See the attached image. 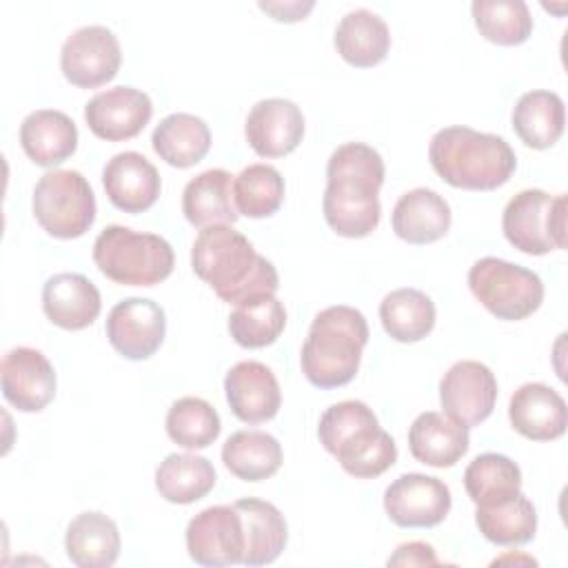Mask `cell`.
I'll return each mask as SVG.
<instances>
[{
    "label": "cell",
    "mask_w": 568,
    "mask_h": 568,
    "mask_svg": "<svg viewBox=\"0 0 568 568\" xmlns=\"http://www.w3.org/2000/svg\"><path fill=\"white\" fill-rule=\"evenodd\" d=\"M182 213L197 229L235 224L240 213L233 200V175L224 169H209L189 180L182 191Z\"/></svg>",
    "instance_id": "obj_25"
},
{
    "label": "cell",
    "mask_w": 568,
    "mask_h": 568,
    "mask_svg": "<svg viewBox=\"0 0 568 568\" xmlns=\"http://www.w3.org/2000/svg\"><path fill=\"white\" fill-rule=\"evenodd\" d=\"M33 217L58 240L84 235L95 222V195L89 180L73 169L44 173L31 197Z\"/></svg>",
    "instance_id": "obj_6"
},
{
    "label": "cell",
    "mask_w": 568,
    "mask_h": 568,
    "mask_svg": "<svg viewBox=\"0 0 568 568\" xmlns=\"http://www.w3.org/2000/svg\"><path fill=\"white\" fill-rule=\"evenodd\" d=\"M470 11L479 33L501 47L521 44L532 31V16L524 0H475Z\"/></svg>",
    "instance_id": "obj_38"
},
{
    "label": "cell",
    "mask_w": 568,
    "mask_h": 568,
    "mask_svg": "<svg viewBox=\"0 0 568 568\" xmlns=\"http://www.w3.org/2000/svg\"><path fill=\"white\" fill-rule=\"evenodd\" d=\"M189 557L200 566L222 568L242 564L244 559V524L240 510L231 506H209L200 510L186 526Z\"/></svg>",
    "instance_id": "obj_10"
},
{
    "label": "cell",
    "mask_w": 568,
    "mask_h": 568,
    "mask_svg": "<svg viewBox=\"0 0 568 568\" xmlns=\"http://www.w3.org/2000/svg\"><path fill=\"white\" fill-rule=\"evenodd\" d=\"M339 466L359 479H373L386 473L397 462L395 439L379 426V422H366L348 433L331 453Z\"/></svg>",
    "instance_id": "obj_28"
},
{
    "label": "cell",
    "mask_w": 568,
    "mask_h": 568,
    "mask_svg": "<svg viewBox=\"0 0 568 568\" xmlns=\"http://www.w3.org/2000/svg\"><path fill=\"white\" fill-rule=\"evenodd\" d=\"M164 308L149 297H126L106 315V337L126 359H146L164 342Z\"/></svg>",
    "instance_id": "obj_13"
},
{
    "label": "cell",
    "mask_w": 568,
    "mask_h": 568,
    "mask_svg": "<svg viewBox=\"0 0 568 568\" xmlns=\"http://www.w3.org/2000/svg\"><path fill=\"white\" fill-rule=\"evenodd\" d=\"M20 146L38 166L62 164L78 149V126L58 109L31 111L20 124Z\"/></svg>",
    "instance_id": "obj_22"
},
{
    "label": "cell",
    "mask_w": 568,
    "mask_h": 568,
    "mask_svg": "<svg viewBox=\"0 0 568 568\" xmlns=\"http://www.w3.org/2000/svg\"><path fill=\"white\" fill-rule=\"evenodd\" d=\"M333 42L348 64L366 69L386 58L390 49V31L382 16L368 9H353L337 22Z\"/></svg>",
    "instance_id": "obj_26"
},
{
    "label": "cell",
    "mask_w": 568,
    "mask_h": 568,
    "mask_svg": "<svg viewBox=\"0 0 568 568\" xmlns=\"http://www.w3.org/2000/svg\"><path fill=\"white\" fill-rule=\"evenodd\" d=\"M191 266L226 304L275 293L280 286L275 266L233 224L202 229L191 248Z\"/></svg>",
    "instance_id": "obj_2"
},
{
    "label": "cell",
    "mask_w": 568,
    "mask_h": 568,
    "mask_svg": "<svg viewBox=\"0 0 568 568\" xmlns=\"http://www.w3.org/2000/svg\"><path fill=\"white\" fill-rule=\"evenodd\" d=\"M384 175L386 166L379 151L364 142H346L331 153L322 211L337 235L355 240L377 229L382 215L377 193Z\"/></svg>",
    "instance_id": "obj_1"
},
{
    "label": "cell",
    "mask_w": 568,
    "mask_h": 568,
    "mask_svg": "<svg viewBox=\"0 0 568 568\" xmlns=\"http://www.w3.org/2000/svg\"><path fill=\"white\" fill-rule=\"evenodd\" d=\"M435 304L419 288H395L379 302V320L388 337L413 344L424 339L435 326Z\"/></svg>",
    "instance_id": "obj_31"
},
{
    "label": "cell",
    "mask_w": 568,
    "mask_h": 568,
    "mask_svg": "<svg viewBox=\"0 0 568 568\" xmlns=\"http://www.w3.org/2000/svg\"><path fill=\"white\" fill-rule=\"evenodd\" d=\"M366 342L368 322L362 311L346 304L322 308L302 344L300 364L304 377L317 388L348 384L359 368Z\"/></svg>",
    "instance_id": "obj_4"
},
{
    "label": "cell",
    "mask_w": 568,
    "mask_h": 568,
    "mask_svg": "<svg viewBox=\"0 0 568 568\" xmlns=\"http://www.w3.org/2000/svg\"><path fill=\"white\" fill-rule=\"evenodd\" d=\"M122 62L118 36L102 24L75 29L60 49L64 78L80 89H95L115 78Z\"/></svg>",
    "instance_id": "obj_9"
},
{
    "label": "cell",
    "mask_w": 568,
    "mask_h": 568,
    "mask_svg": "<svg viewBox=\"0 0 568 568\" xmlns=\"http://www.w3.org/2000/svg\"><path fill=\"white\" fill-rule=\"evenodd\" d=\"M102 308L98 286L80 273H55L42 286V311L64 331L91 326Z\"/></svg>",
    "instance_id": "obj_20"
},
{
    "label": "cell",
    "mask_w": 568,
    "mask_h": 568,
    "mask_svg": "<svg viewBox=\"0 0 568 568\" xmlns=\"http://www.w3.org/2000/svg\"><path fill=\"white\" fill-rule=\"evenodd\" d=\"M506 240L528 255H546L566 246V195L524 189L508 200L501 213Z\"/></svg>",
    "instance_id": "obj_8"
},
{
    "label": "cell",
    "mask_w": 568,
    "mask_h": 568,
    "mask_svg": "<svg viewBox=\"0 0 568 568\" xmlns=\"http://www.w3.org/2000/svg\"><path fill=\"white\" fill-rule=\"evenodd\" d=\"M102 184L109 202L124 213L151 209L162 189L158 169L138 151L115 153L102 169Z\"/></svg>",
    "instance_id": "obj_18"
},
{
    "label": "cell",
    "mask_w": 568,
    "mask_h": 568,
    "mask_svg": "<svg viewBox=\"0 0 568 568\" xmlns=\"http://www.w3.org/2000/svg\"><path fill=\"white\" fill-rule=\"evenodd\" d=\"M257 7L262 11H266V13H271L280 22H297V20H302L315 7V2L313 0H306V2H300V0H291V2H257Z\"/></svg>",
    "instance_id": "obj_42"
},
{
    "label": "cell",
    "mask_w": 568,
    "mask_h": 568,
    "mask_svg": "<svg viewBox=\"0 0 568 568\" xmlns=\"http://www.w3.org/2000/svg\"><path fill=\"white\" fill-rule=\"evenodd\" d=\"M93 262L115 284L153 286L173 273L171 244L155 233L111 224L93 242Z\"/></svg>",
    "instance_id": "obj_5"
},
{
    "label": "cell",
    "mask_w": 568,
    "mask_h": 568,
    "mask_svg": "<svg viewBox=\"0 0 568 568\" xmlns=\"http://www.w3.org/2000/svg\"><path fill=\"white\" fill-rule=\"evenodd\" d=\"M224 393L233 415L244 424H262L277 415L282 393L273 371L255 359L231 366L224 377Z\"/></svg>",
    "instance_id": "obj_17"
},
{
    "label": "cell",
    "mask_w": 568,
    "mask_h": 568,
    "mask_svg": "<svg viewBox=\"0 0 568 568\" xmlns=\"http://www.w3.org/2000/svg\"><path fill=\"white\" fill-rule=\"evenodd\" d=\"M233 506L240 510L242 524H244L246 548H244L242 564L246 566L273 564L282 555L288 539L284 515L271 501H264L257 497L237 499Z\"/></svg>",
    "instance_id": "obj_27"
},
{
    "label": "cell",
    "mask_w": 568,
    "mask_h": 568,
    "mask_svg": "<svg viewBox=\"0 0 568 568\" xmlns=\"http://www.w3.org/2000/svg\"><path fill=\"white\" fill-rule=\"evenodd\" d=\"M464 488L475 506H495L521 490V470L506 455L484 453L466 466Z\"/></svg>",
    "instance_id": "obj_35"
},
{
    "label": "cell",
    "mask_w": 568,
    "mask_h": 568,
    "mask_svg": "<svg viewBox=\"0 0 568 568\" xmlns=\"http://www.w3.org/2000/svg\"><path fill=\"white\" fill-rule=\"evenodd\" d=\"M64 550L78 568H109L120 557V530L100 510L80 513L67 526Z\"/></svg>",
    "instance_id": "obj_24"
},
{
    "label": "cell",
    "mask_w": 568,
    "mask_h": 568,
    "mask_svg": "<svg viewBox=\"0 0 568 568\" xmlns=\"http://www.w3.org/2000/svg\"><path fill=\"white\" fill-rule=\"evenodd\" d=\"M153 151L171 166L189 169L211 149L209 124L193 113H171L153 129Z\"/></svg>",
    "instance_id": "obj_30"
},
{
    "label": "cell",
    "mask_w": 568,
    "mask_h": 568,
    "mask_svg": "<svg viewBox=\"0 0 568 568\" xmlns=\"http://www.w3.org/2000/svg\"><path fill=\"white\" fill-rule=\"evenodd\" d=\"M224 466L242 481H262L282 466L280 442L264 430H237L222 446Z\"/></svg>",
    "instance_id": "obj_33"
},
{
    "label": "cell",
    "mask_w": 568,
    "mask_h": 568,
    "mask_svg": "<svg viewBox=\"0 0 568 568\" xmlns=\"http://www.w3.org/2000/svg\"><path fill=\"white\" fill-rule=\"evenodd\" d=\"M439 402L444 413L466 428L481 424L497 402L495 373L477 359L455 362L439 382Z\"/></svg>",
    "instance_id": "obj_12"
},
{
    "label": "cell",
    "mask_w": 568,
    "mask_h": 568,
    "mask_svg": "<svg viewBox=\"0 0 568 568\" xmlns=\"http://www.w3.org/2000/svg\"><path fill=\"white\" fill-rule=\"evenodd\" d=\"M286 326V308L273 295H255L235 304L229 315V333L244 348H264L273 344Z\"/></svg>",
    "instance_id": "obj_34"
},
{
    "label": "cell",
    "mask_w": 568,
    "mask_h": 568,
    "mask_svg": "<svg viewBox=\"0 0 568 568\" xmlns=\"http://www.w3.org/2000/svg\"><path fill=\"white\" fill-rule=\"evenodd\" d=\"M453 215L448 202L433 189L406 191L393 209L390 224L397 237L408 244H430L442 240L450 229Z\"/></svg>",
    "instance_id": "obj_23"
},
{
    "label": "cell",
    "mask_w": 568,
    "mask_h": 568,
    "mask_svg": "<svg viewBox=\"0 0 568 568\" xmlns=\"http://www.w3.org/2000/svg\"><path fill=\"white\" fill-rule=\"evenodd\" d=\"M475 524L479 532L497 546H521L528 544L537 532V510L519 490L515 497L501 504L477 506Z\"/></svg>",
    "instance_id": "obj_36"
},
{
    "label": "cell",
    "mask_w": 568,
    "mask_h": 568,
    "mask_svg": "<svg viewBox=\"0 0 568 568\" xmlns=\"http://www.w3.org/2000/svg\"><path fill=\"white\" fill-rule=\"evenodd\" d=\"M213 464L193 453H171L155 470V488L171 504H193L215 486Z\"/></svg>",
    "instance_id": "obj_32"
},
{
    "label": "cell",
    "mask_w": 568,
    "mask_h": 568,
    "mask_svg": "<svg viewBox=\"0 0 568 568\" xmlns=\"http://www.w3.org/2000/svg\"><path fill=\"white\" fill-rule=\"evenodd\" d=\"M508 419L521 437L550 442L566 433L568 410L564 397L555 388L541 382H528L513 393Z\"/></svg>",
    "instance_id": "obj_19"
},
{
    "label": "cell",
    "mask_w": 568,
    "mask_h": 568,
    "mask_svg": "<svg viewBox=\"0 0 568 568\" xmlns=\"http://www.w3.org/2000/svg\"><path fill=\"white\" fill-rule=\"evenodd\" d=\"M377 415L373 413V408L359 399H346V402H337L333 406H328L317 424V437L322 442V446L333 453L335 446L348 435L353 433L357 426L366 424V422H375Z\"/></svg>",
    "instance_id": "obj_40"
},
{
    "label": "cell",
    "mask_w": 568,
    "mask_h": 568,
    "mask_svg": "<svg viewBox=\"0 0 568 568\" xmlns=\"http://www.w3.org/2000/svg\"><path fill=\"white\" fill-rule=\"evenodd\" d=\"M244 135L260 158H282L304 138V113L286 98H264L246 115Z\"/></svg>",
    "instance_id": "obj_16"
},
{
    "label": "cell",
    "mask_w": 568,
    "mask_h": 568,
    "mask_svg": "<svg viewBox=\"0 0 568 568\" xmlns=\"http://www.w3.org/2000/svg\"><path fill=\"white\" fill-rule=\"evenodd\" d=\"M233 200L240 215L271 217L284 202V178L271 164H248L233 180Z\"/></svg>",
    "instance_id": "obj_37"
},
{
    "label": "cell",
    "mask_w": 568,
    "mask_h": 568,
    "mask_svg": "<svg viewBox=\"0 0 568 568\" xmlns=\"http://www.w3.org/2000/svg\"><path fill=\"white\" fill-rule=\"evenodd\" d=\"M468 428L448 415L426 410L408 428L410 455L433 468L455 466L468 450Z\"/></svg>",
    "instance_id": "obj_21"
},
{
    "label": "cell",
    "mask_w": 568,
    "mask_h": 568,
    "mask_svg": "<svg viewBox=\"0 0 568 568\" xmlns=\"http://www.w3.org/2000/svg\"><path fill=\"white\" fill-rule=\"evenodd\" d=\"M428 160L446 184L466 191H493L517 169L515 151L501 135L470 126L439 129L430 138Z\"/></svg>",
    "instance_id": "obj_3"
},
{
    "label": "cell",
    "mask_w": 568,
    "mask_h": 568,
    "mask_svg": "<svg viewBox=\"0 0 568 568\" xmlns=\"http://www.w3.org/2000/svg\"><path fill=\"white\" fill-rule=\"evenodd\" d=\"M166 435L182 448H206L211 446L220 430L222 422L217 410L202 397H180L171 404L166 419Z\"/></svg>",
    "instance_id": "obj_39"
},
{
    "label": "cell",
    "mask_w": 568,
    "mask_h": 568,
    "mask_svg": "<svg viewBox=\"0 0 568 568\" xmlns=\"http://www.w3.org/2000/svg\"><path fill=\"white\" fill-rule=\"evenodd\" d=\"M0 379L4 399L22 413H38L55 397L53 364L31 346H16L4 353Z\"/></svg>",
    "instance_id": "obj_15"
},
{
    "label": "cell",
    "mask_w": 568,
    "mask_h": 568,
    "mask_svg": "<svg viewBox=\"0 0 568 568\" xmlns=\"http://www.w3.org/2000/svg\"><path fill=\"white\" fill-rule=\"evenodd\" d=\"M468 288L497 320L519 322L544 302L541 277L501 257H481L468 271Z\"/></svg>",
    "instance_id": "obj_7"
},
{
    "label": "cell",
    "mask_w": 568,
    "mask_h": 568,
    "mask_svg": "<svg viewBox=\"0 0 568 568\" xmlns=\"http://www.w3.org/2000/svg\"><path fill=\"white\" fill-rule=\"evenodd\" d=\"M153 102L135 87H111L84 104V120L91 133L106 142L135 138L151 120Z\"/></svg>",
    "instance_id": "obj_14"
},
{
    "label": "cell",
    "mask_w": 568,
    "mask_h": 568,
    "mask_svg": "<svg viewBox=\"0 0 568 568\" xmlns=\"http://www.w3.org/2000/svg\"><path fill=\"white\" fill-rule=\"evenodd\" d=\"M388 566H439V559L430 544L406 541L388 557Z\"/></svg>",
    "instance_id": "obj_41"
},
{
    "label": "cell",
    "mask_w": 568,
    "mask_h": 568,
    "mask_svg": "<svg viewBox=\"0 0 568 568\" xmlns=\"http://www.w3.org/2000/svg\"><path fill=\"white\" fill-rule=\"evenodd\" d=\"M450 504V488L424 473H404L384 490V510L402 528H433L446 519Z\"/></svg>",
    "instance_id": "obj_11"
},
{
    "label": "cell",
    "mask_w": 568,
    "mask_h": 568,
    "mask_svg": "<svg viewBox=\"0 0 568 568\" xmlns=\"http://www.w3.org/2000/svg\"><path fill=\"white\" fill-rule=\"evenodd\" d=\"M513 131L530 149L552 146L566 126L564 100L555 91L535 89L524 93L513 106Z\"/></svg>",
    "instance_id": "obj_29"
}]
</instances>
